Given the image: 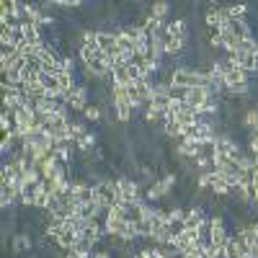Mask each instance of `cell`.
<instances>
[{
    "label": "cell",
    "instance_id": "cell-6",
    "mask_svg": "<svg viewBox=\"0 0 258 258\" xmlns=\"http://www.w3.org/2000/svg\"><path fill=\"white\" fill-rule=\"evenodd\" d=\"M11 245H13V253H24V250H34V238L29 232H13L11 235Z\"/></svg>",
    "mask_w": 258,
    "mask_h": 258
},
{
    "label": "cell",
    "instance_id": "cell-24",
    "mask_svg": "<svg viewBox=\"0 0 258 258\" xmlns=\"http://www.w3.org/2000/svg\"><path fill=\"white\" fill-rule=\"evenodd\" d=\"M93 258H114L109 248H101V250H93Z\"/></svg>",
    "mask_w": 258,
    "mask_h": 258
},
{
    "label": "cell",
    "instance_id": "cell-8",
    "mask_svg": "<svg viewBox=\"0 0 258 258\" xmlns=\"http://www.w3.org/2000/svg\"><path fill=\"white\" fill-rule=\"evenodd\" d=\"M165 36H178V39H188L186 18H183V16H178L176 21H168V26H165Z\"/></svg>",
    "mask_w": 258,
    "mask_h": 258
},
{
    "label": "cell",
    "instance_id": "cell-16",
    "mask_svg": "<svg viewBox=\"0 0 258 258\" xmlns=\"http://www.w3.org/2000/svg\"><path fill=\"white\" fill-rule=\"evenodd\" d=\"M57 106H59V101L57 98H52V96H44V98H41L39 103H36V111H44V114H54L57 111Z\"/></svg>",
    "mask_w": 258,
    "mask_h": 258
},
{
    "label": "cell",
    "instance_id": "cell-7",
    "mask_svg": "<svg viewBox=\"0 0 258 258\" xmlns=\"http://www.w3.org/2000/svg\"><path fill=\"white\" fill-rule=\"evenodd\" d=\"M101 54H103V52H101L96 44H83V47L78 49V59L85 64V68H91L96 59H101Z\"/></svg>",
    "mask_w": 258,
    "mask_h": 258
},
{
    "label": "cell",
    "instance_id": "cell-21",
    "mask_svg": "<svg viewBox=\"0 0 258 258\" xmlns=\"http://www.w3.org/2000/svg\"><path fill=\"white\" fill-rule=\"evenodd\" d=\"M250 183H253V173H250V170H238V186L248 188Z\"/></svg>",
    "mask_w": 258,
    "mask_h": 258
},
{
    "label": "cell",
    "instance_id": "cell-17",
    "mask_svg": "<svg viewBox=\"0 0 258 258\" xmlns=\"http://www.w3.org/2000/svg\"><path fill=\"white\" fill-rule=\"evenodd\" d=\"M93 250H96V245H91L88 240H78L73 245V253H78L80 258H93Z\"/></svg>",
    "mask_w": 258,
    "mask_h": 258
},
{
    "label": "cell",
    "instance_id": "cell-23",
    "mask_svg": "<svg viewBox=\"0 0 258 258\" xmlns=\"http://www.w3.org/2000/svg\"><path fill=\"white\" fill-rule=\"evenodd\" d=\"M21 207H26V209H34V194L29 191V194H24L21 197Z\"/></svg>",
    "mask_w": 258,
    "mask_h": 258
},
{
    "label": "cell",
    "instance_id": "cell-3",
    "mask_svg": "<svg viewBox=\"0 0 258 258\" xmlns=\"http://www.w3.org/2000/svg\"><path fill=\"white\" fill-rule=\"evenodd\" d=\"M204 222H207V209H204V207H197V204H191V207L186 209V220H183V227L199 230Z\"/></svg>",
    "mask_w": 258,
    "mask_h": 258
},
{
    "label": "cell",
    "instance_id": "cell-9",
    "mask_svg": "<svg viewBox=\"0 0 258 258\" xmlns=\"http://www.w3.org/2000/svg\"><path fill=\"white\" fill-rule=\"evenodd\" d=\"M88 132H91V129H88V121H85V119H73L70 132H68V142H78V140H83Z\"/></svg>",
    "mask_w": 258,
    "mask_h": 258
},
{
    "label": "cell",
    "instance_id": "cell-27",
    "mask_svg": "<svg viewBox=\"0 0 258 258\" xmlns=\"http://www.w3.org/2000/svg\"><path fill=\"white\" fill-rule=\"evenodd\" d=\"M214 258H222V255H214Z\"/></svg>",
    "mask_w": 258,
    "mask_h": 258
},
{
    "label": "cell",
    "instance_id": "cell-2",
    "mask_svg": "<svg viewBox=\"0 0 258 258\" xmlns=\"http://www.w3.org/2000/svg\"><path fill=\"white\" fill-rule=\"evenodd\" d=\"M209 98H214L212 88L197 85V88H191V91H188V96H186V106H188V109H194V111H202V106H204Z\"/></svg>",
    "mask_w": 258,
    "mask_h": 258
},
{
    "label": "cell",
    "instance_id": "cell-4",
    "mask_svg": "<svg viewBox=\"0 0 258 258\" xmlns=\"http://www.w3.org/2000/svg\"><path fill=\"white\" fill-rule=\"evenodd\" d=\"M248 83H253V78H250L243 68L227 70V75H225V91H227V88H240V85H248Z\"/></svg>",
    "mask_w": 258,
    "mask_h": 258
},
{
    "label": "cell",
    "instance_id": "cell-5",
    "mask_svg": "<svg viewBox=\"0 0 258 258\" xmlns=\"http://www.w3.org/2000/svg\"><path fill=\"white\" fill-rule=\"evenodd\" d=\"M59 158L52 153V155H47L44 160H41L39 165H36V170H39V173H41V178H44V181H52L54 176H57V170H59Z\"/></svg>",
    "mask_w": 258,
    "mask_h": 258
},
{
    "label": "cell",
    "instance_id": "cell-19",
    "mask_svg": "<svg viewBox=\"0 0 258 258\" xmlns=\"http://www.w3.org/2000/svg\"><path fill=\"white\" fill-rule=\"evenodd\" d=\"M220 255H222V258H240V245L235 243V240H227V245L222 248Z\"/></svg>",
    "mask_w": 258,
    "mask_h": 258
},
{
    "label": "cell",
    "instance_id": "cell-13",
    "mask_svg": "<svg viewBox=\"0 0 258 258\" xmlns=\"http://www.w3.org/2000/svg\"><path fill=\"white\" fill-rule=\"evenodd\" d=\"M238 59H240V68H243L250 78L258 75V54H243V52H238Z\"/></svg>",
    "mask_w": 258,
    "mask_h": 258
},
{
    "label": "cell",
    "instance_id": "cell-1",
    "mask_svg": "<svg viewBox=\"0 0 258 258\" xmlns=\"http://www.w3.org/2000/svg\"><path fill=\"white\" fill-rule=\"evenodd\" d=\"M116 191H119V199L121 204H135L140 197H142V188L135 178H129V176H116Z\"/></svg>",
    "mask_w": 258,
    "mask_h": 258
},
{
    "label": "cell",
    "instance_id": "cell-25",
    "mask_svg": "<svg viewBox=\"0 0 258 258\" xmlns=\"http://www.w3.org/2000/svg\"><path fill=\"white\" fill-rule=\"evenodd\" d=\"M64 258H80L78 253H73V250H68V253H64Z\"/></svg>",
    "mask_w": 258,
    "mask_h": 258
},
{
    "label": "cell",
    "instance_id": "cell-14",
    "mask_svg": "<svg viewBox=\"0 0 258 258\" xmlns=\"http://www.w3.org/2000/svg\"><path fill=\"white\" fill-rule=\"evenodd\" d=\"M170 8H173V6H170L168 0H158V3H150V16L165 21V18H168V13H170Z\"/></svg>",
    "mask_w": 258,
    "mask_h": 258
},
{
    "label": "cell",
    "instance_id": "cell-20",
    "mask_svg": "<svg viewBox=\"0 0 258 258\" xmlns=\"http://www.w3.org/2000/svg\"><path fill=\"white\" fill-rule=\"evenodd\" d=\"M240 52H243V54H258V41H255V36L240 41Z\"/></svg>",
    "mask_w": 258,
    "mask_h": 258
},
{
    "label": "cell",
    "instance_id": "cell-15",
    "mask_svg": "<svg viewBox=\"0 0 258 258\" xmlns=\"http://www.w3.org/2000/svg\"><path fill=\"white\" fill-rule=\"evenodd\" d=\"M83 119L88 121V124H91V121H93V124H101V121H103V109H101L98 103H88V109L83 111Z\"/></svg>",
    "mask_w": 258,
    "mask_h": 258
},
{
    "label": "cell",
    "instance_id": "cell-22",
    "mask_svg": "<svg viewBox=\"0 0 258 258\" xmlns=\"http://www.w3.org/2000/svg\"><path fill=\"white\" fill-rule=\"evenodd\" d=\"M204 258H214V255H220V248L214 245V243H209V240H204V253H202Z\"/></svg>",
    "mask_w": 258,
    "mask_h": 258
},
{
    "label": "cell",
    "instance_id": "cell-12",
    "mask_svg": "<svg viewBox=\"0 0 258 258\" xmlns=\"http://www.w3.org/2000/svg\"><path fill=\"white\" fill-rule=\"evenodd\" d=\"M116 49H119V52H124V54H135V52H137V44H135V41L129 39L119 26H116Z\"/></svg>",
    "mask_w": 258,
    "mask_h": 258
},
{
    "label": "cell",
    "instance_id": "cell-11",
    "mask_svg": "<svg viewBox=\"0 0 258 258\" xmlns=\"http://www.w3.org/2000/svg\"><path fill=\"white\" fill-rule=\"evenodd\" d=\"M240 124L248 129V132H255V129H258V103L255 106H248V109L243 111Z\"/></svg>",
    "mask_w": 258,
    "mask_h": 258
},
{
    "label": "cell",
    "instance_id": "cell-10",
    "mask_svg": "<svg viewBox=\"0 0 258 258\" xmlns=\"http://www.w3.org/2000/svg\"><path fill=\"white\" fill-rule=\"evenodd\" d=\"M173 121L178 126H194V124L199 121V111H194V109H188V106H183V109L173 116Z\"/></svg>",
    "mask_w": 258,
    "mask_h": 258
},
{
    "label": "cell",
    "instance_id": "cell-18",
    "mask_svg": "<svg viewBox=\"0 0 258 258\" xmlns=\"http://www.w3.org/2000/svg\"><path fill=\"white\" fill-rule=\"evenodd\" d=\"M62 73L64 75H78V59H75V54H62Z\"/></svg>",
    "mask_w": 258,
    "mask_h": 258
},
{
    "label": "cell",
    "instance_id": "cell-26",
    "mask_svg": "<svg viewBox=\"0 0 258 258\" xmlns=\"http://www.w3.org/2000/svg\"><path fill=\"white\" fill-rule=\"evenodd\" d=\"M132 258H142V255H140V253H135V255H132Z\"/></svg>",
    "mask_w": 258,
    "mask_h": 258
}]
</instances>
